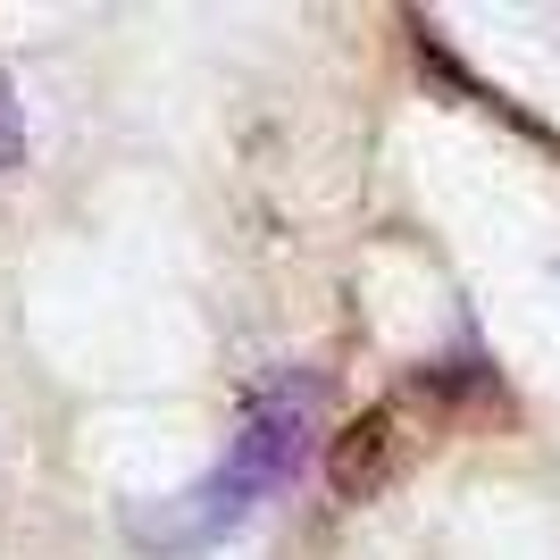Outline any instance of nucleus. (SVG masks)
I'll list each match as a JSON object with an SVG mask.
<instances>
[{
  "mask_svg": "<svg viewBox=\"0 0 560 560\" xmlns=\"http://www.w3.org/2000/svg\"><path fill=\"white\" fill-rule=\"evenodd\" d=\"M259 477L252 468H234L218 460L210 477H192V486L160 493V502H126V544L135 552H167V560H185V552H210V544H226L243 518L259 511Z\"/></svg>",
  "mask_w": 560,
  "mask_h": 560,
  "instance_id": "1",
  "label": "nucleus"
},
{
  "mask_svg": "<svg viewBox=\"0 0 560 560\" xmlns=\"http://www.w3.org/2000/svg\"><path fill=\"white\" fill-rule=\"evenodd\" d=\"M318 376L310 369H277L268 385H252V401H243V427H234V444L226 460L234 468H252L259 486L277 493L293 486V468L310 460V435H318Z\"/></svg>",
  "mask_w": 560,
  "mask_h": 560,
  "instance_id": "2",
  "label": "nucleus"
},
{
  "mask_svg": "<svg viewBox=\"0 0 560 560\" xmlns=\"http://www.w3.org/2000/svg\"><path fill=\"white\" fill-rule=\"evenodd\" d=\"M376 477H385V419H369V427H351L343 435V452H335V493H376Z\"/></svg>",
  "mask_w": 560,
  "mask_h": 560,
  "instance_id": "3",
  "label": "nucleus"
},
{
  "mask_svg": "<svg viewBox=\"0 0 560 560\" xmlns=\"http://www.w3.org/2000/svg\"><path fill=\"white\" fill-rule=\"evenodd\" d=\"M25 160V101H18V84H9V68H0V176Z\"/></svg>",
  "mask_w": 560,
  "mask_h": 560,
  "instance_id": "4",
  "label": "nucleus"
}]
</instances>
